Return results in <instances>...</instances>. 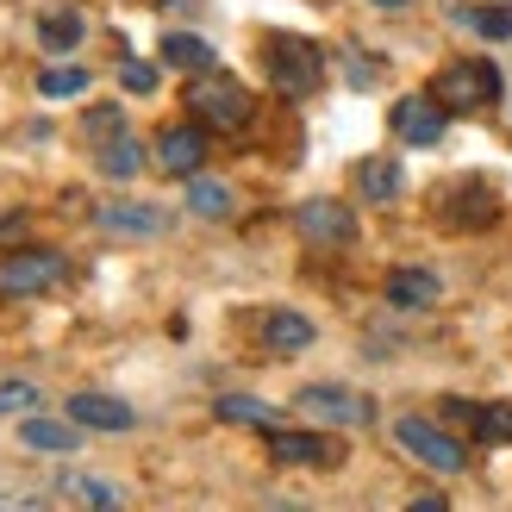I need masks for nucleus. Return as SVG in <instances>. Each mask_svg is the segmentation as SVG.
Here are the masks:
<instances>
[{
    "label": "nucleus",
    "instance_id": "nucleus-1",
    "mask_svg": "<svg viewBox=\"0 0 512 512\" xmlns=\"http://www.w3.org/2000/svg\"><path fill=\"white\" fill-rule=\"evenodd\" d=\"M188 113L200 119V125H213V132H244V125H250V88L238 82V75L232 69H200V75H188Z\"/></svg>",
    "mask_w": 512,
    "mask_h": 512
},
{
    "label": "nucleus",
    "instance_id": "nucleus-2",
    "mask_svg": "<svg viewBox=\"0 0 512 512\" xmlns=\"http://www.w3.org/2000/svg\"><path fill=\"white\" fill-rule=\"evenodd\" d=\"M263 63H269V82L281 100H306L325 88V50L313 38L275 32V38H263Z\"/></svg>",
    "mask_w": 512,
    "mask_h": 512
},
{
    "label": "nucleus",
    "instance_id": "nucleus-3",
    "mask_svg": "<svg viewBox=\"0 0 512 512\" xmlns=\"http://www.w3.org/2000/svg\"><path fill=\"white\" fill-rule=\"evenodd\" d=\"M450 119H463V113H481V107H494L500 100V69L494 63H481V57H463V63H444L438 75H431V88H425Z\"/></svg>",
    "mask_w": 512,
    "mask_h": 512
},
{
    "label": "nucleus",
    "instance_id": "nucleus-4",
    "mask_svg": "<svg viewBox=\"0 0 512 512\" xmlns=\"http://www.w3.org/2000/svg\"><path fill=\"white\" fill-rule=\"evenodd\" d=\"M63 281H69L63 250H13L7 263H0V294L7 300H38L50 288H63Z\"/></svg>",
    "mask_w": 512,
    "mask_h": 512
},
{
    "label": "nucleus",
    "instance_id": "nucleus-5",
    "mask_svg": "<svg viewBox=\"0 0 512 512\" xmlns=\"http://www.w3.org/2000/svg\"><path fill=\"white\" fill-rule=\"evenodd\" d=\"M394 438H400V450H413L431 475H469V450L431 419H394Z\"/></svg>",
    "mask_w": 512,
    "mask_h": 512
},
{
    "label": "nucleus",
    "instance_id": "nucleus-6",
    "mask_svg": "<svg viewBox=\"0 0 512 512\" xmlns=\"http://www.w3.org/2000/svg\"><path fill=\"white\" fill-rule=\"evenodd\" d=\"M294 413H306V419H319V425H344V431H356V425H375V400L369 394H356V388H300L294 394Z\"/></svg>",
    "mask_w": 512,
    "mask_h": 512
},
{
    "label": "nucleus",
    "instance_id": "nucleus-7",
    "mask_svg": "<svg viewBox=\"0 0 512 512\" xmlns=\"http://www.w3.org/2000/svg\"><path fill=\"white\" fill-rule=\"evenodd\" d=\"M438 219L450 225V232H475V225H494V213H500V200H494V188L481 182V175H463V182H450V188H438Z\"/></svg>",
    "mask_w": 512,
    "mask_h": 512
},
{
    "label": "nucleus",
    "instance_id": "nucleus-8",
    "mask_svg": "<svg viewBox=\"0 0 512 512\" xmlns=\"http://www.w3.org/2000/svg\"><path fill=\"white\" fill-rule=\"evenodd\" d=\"M269 463L275 469H338L344 444L325 438V431H275L269 425Z\"/></svg>",
    "mask_w": 512,
    "mask_h": 512
},
{
    "label": "nucleus",
    "instance_id": "nucleus-9",
    "mask_svg": "<svg viewBox=\"0 0 512 512\" xmlns=\"http://www.w3.org/2000/svg\"><path fill=\"white\" fill-rule=\"evenodd\" d=\"M294 232L306 244H319V250H344L356 238V219H350L344 200H306V207L294 213Z\"/></svg>",
    "mask_w": 512,
    "mask_h": 512
},
{
    "label": "nucleus",
    "instance_id": "nucleus-10",
    "mask_svg": "<svg viewBox=\"0 0 512 512\" xmlns=\"http://www.w3.org/2000/svg\"><path fill=\"white\" fill-rule=\"evenodd\" d=\"M157 169L182 175V182L207 169V125H163L157 132Z\"/></svg>",
    "mask_w": 512,
    "mask_h": 512
},
{
    "label": "nucleus",
    "instance_id": "nucleus-11",
    "mask_svg": "<svg viewBox=\"0 0 512 512\" xmlns=\"http://www.w3.org/2000/svg\"><path fill=\"white\" fill-rule=\"evenodd\" d=\"M444 119H450V113H444L431 94H406V100H394V138L413 144V150H431V144H438V138H444Z\"/></svg>",
    "mask_w": 512,
    "mask_h": 512
},
{
    "label": "nucleus",
    "instance_id": "nucleus-12",
    "mask_svg": "<svg viewBox=\"0 0 512 512\" xmlns=\"http://www.w3.org/2000/svg\"><path fill=\"white\" fill-rule=\"evenodd\" d=\"M100 232H113V238H163L169 213L150 207V200H113V207H100Z\"/></svg>",
    "mask_w": 512,
    "mask_h": 512
},
{
    "label": "nucleus",
    "instance_id": "nucleus-13",
    "mask_svg": "<svg viewBox=\"0 0 512 512\" xmlns=\"http://www.w3.org/2000/svg\"><path fill=\"white\" fill-rule=\"evenodd\" d=\"M319 331H313V319L306 313H294V306H281V313H263L256 319V344L263 350H275V356H300L306 344H313Z\"/></svg>",
    "mask_w": 512,
    "mask_h": 512
},
{
    "label": "nucleus",
    "instance_id": "nucleus-14",
    "mask_svg": "<svg viewBox=\"0 0 512 512\" xmlns=\"http://www.w3.org/2000/svg\"><path fill=\"white\" fill-rule=\"evenodd\" d=\"M438 294H444V281L431 275V269H419V263H400L388 275V306H400V313H431Z\"/></svg>",
    "mask_w": 512,
    "mask_h": 512
},
{
    "label": "nucleus",
    "instance_id": "nucleus-15",
    "mask_svg": "<svg viewBox=\"0 0 512 512\" xmlns=\"http://www.w3.org/2000/svg\"><path fill=\"white\" fill-rule=\"evenodd\" d=\"M69 419L82 425V431H132L138 425V413L125 400H113V394H69Z\"/></svg>",
    "mask_w": 512,
    "mask_h": 512
},
{
    "label": "nucleus",
    "instance_id": "nucleus-16",
    "mask_svg": "<svg viewBox=\"0 0 512 512\" xmlns=\"http://www.w3.org/2000/svg\"><path fill=\"white\" fill-rule=\"evenodd\" d=\"M444 413H456L481 444H512V400L500 406H469V400H444Z\"/></svg>",
    "mask_w": 512,
    "mask_h": 512
},
{
    "label": "nucleus",
    "instance_id": "nucleus-17",
    "mask_svg": "<svg viewBox=\"0 0 512 512\" xmlns=\"http://www.w3.org/2000/svg\"><path fill=\"white\" fill-rule=\"evenodd\" d=\"M19 444H25V450L69 456L75 444H82V425H75V419H38V413H25V419H19Z\"/></svg>",
    "mask_w": 512,
    "mask_h": 512
},
{
    "label": "nucleus",
    "instance_id": "nucleus-18",
    "mask_svg": "<svg viewBox=\"0 0 512 512\" xmlns=\"http://www.w3.org/2000/svg\"><path fill=\"white\" fill-rule=\"evenodd\" d=\"M50 494H57V506H125V488H113L100 475H75V469H63Z\"/></svg>",
    "mask_w": 512,
    "mask_h": 512
},
{
    "label": "nucleus",
    "instance_id": "nucleus-19",
    "mask_svg": "<svg viewBox=\"0 0 512 512\" xmlns=\"http://www.w3.org/2000/svg\"><path fill=\"white\" fill-rule=\"evenodd\" d=\"M94 163H100L107 182H132V175H144V144L132 132H119V138H107V144L94 150Z\"/></svg>",
    "mask_w": 512,
    "mask_h": 512
},
{
    "label": "nucleus",
    "instance_id": "nucleus-20",
    "mask_svg": "<svg viewBox=\"0 0 512 512\" xmlns=\"http://www.w3.org/2000/svg\"><path fill=\"white\" fill-rule=\"evenodd\" d=\"M82 38H88L82 7H50V13L38 19V44H44V50H57V57H63V50H75Z\"/></svg>",
    "mask_w": 512,
    "mask_h": 512
},
{
    "label": "nucleus",
    "instance_id": "nucleus-21",
    "mask_svg": "<svg viewBox=\"0 0 512 512\" xmlns=\"http://www.w3.org/2000/svg\"><path fill=\"white\" fill-rule=\"evenodd\" d=\"M356 194L375 200V207L400 200V163H394V157H369V163H356Z\"/></svg>",
    "mask_w": 512,
    "mask_h": 512
},
{
    "label": "nucleus",
    "instance_id": "nucleus-22",
    "mask_svg": "<svg viewBox=\"0 0 512 512\" xmlns=\"http://www.w3.org/2000/svg\"><path fill=\"white\" fill-rule=\"evenodd\" d=\"M163 63L200 75V69H213V63H219V50H213L207 38H194V32H163Z\"/></svg>",
    "mask_w": 512,
    "mask_h": 512
},
{
    "label": "nucleus",
    "instance_id": "nucleus-23",
    "mask_svg": "<svg viewBox=\"0 0 512 512\" xmlns=\"http://www.w3.org/2000/svg\"><path fill=\"white\" fill-rule=\"evenodd\" d=\"M238 200H232V188L225 182H207V175H188V213H200V219H225Z\"/></svg>",
    "mask_w": 512,
    "mask_h": 512
},
{
    "label": "nucleus",
    "instance_id": "nucleus-24",
    "mask_svg": "<svg viewBox=\"0 0 512 512\" xmlns=\"http://www.w3.org/2000/svg\"><path fill=\"white\" fill-rule=\"evenodd\" d=\"M213 413H219V419H232V425H256V431H269V425L281 419L269 400H250V394H219Z\"/></svg>",
    "mask_w": 512,
    "mask_h": 512
},
{
    "label": "nucleus",
    "instance_id": "nucleus-25",
    "mask_svg": "<svg viewBox=\"0 0 512 512\" xmlns=\"http://www.w3.org/2000/svg\"><path fill=\"white\" fill-rule=\"evenodd\" d=\"M38 94L44 100H75V94H88V69H75V63H50L38 75Z\"/></svg>",
    "mask_w": 512,
    "mask_h": 512
},
{
    "label": "nucleus",
    "instance_id": "nucleus-26",
    "mask_svg": "<svg viewBox=\"0 0 512 512\" xmlns=\"http://www.w3.org/2000/svg\"><path fill=\"white\" fill-rule=\"evenodd\" d=\"M456 19L481 38H512V7H456Z\"/></svg>",
    "mask_w": 512,
    "mask_h": 512
},
{
    "label": "nucleus",
    "instance_id": "nucleus-27",
    "mask_svg": "<svg viewBox=\"0 0 512 512\" xmlns=\"http://www.w3.org/2000/svg\"><path fill=\"white\" fill-rule=\"evenodd\" d=\"M25 419V413H38V381H0V419Z\"/></svg>",
    "mask_w": 512,
    "mask_h": 512
},
{
    "label": "nucleus",
    "instance_id": "nucleus-28",
    "mask_svg": "<svg viewBox=\"0 0 512 512\" xmlns=\"http://www.w3.org/2000/svg\"><path fill=\"white\" fill-rule=\"evenodd\" d=\"M82 132H88L94 144H107V138H119V132H125V113H119V107H94V113L82 119Z\"/></svg>",
    "mask_w": 512,
    "mask_h": 512
},
{
    "label": "nucleus",
    "instance_id": "nucleus-29",
    "mask_svg": "<svg viewBox=\"0 0 512 512\" xmlns=\"http://www.w3.org/2000/svg\"><path fill=\"white\" fill-rule=\"evenodd\" d=\"M119 82L132 88V94H157V69H150L144 57H125V63H119Z\"/></svg>",
    "mask_w": 512,
    "mask_h": 512
},
{
    "label": "nucleus",
    "instance_id": "nucleus-30",
    "mask_svg": "<svg viewBox=\"0 0 512 512\" xmlns=\"http://www.w3.org/2000/svg\"><path fill=\"white\" fill-rule=\"evenodd\" d=\"M369 7H388V13H400V7H413V0H369Z\"/></svg>",
    "mask_w": 512,
    "mask_h": 512
}]
</instances>
